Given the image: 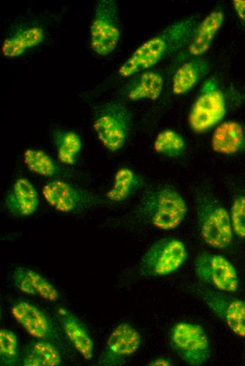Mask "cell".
<instances>
[{"label":"cell","instance_id":"cell-25","mask_svg":"<svg viewBox=\"0 0 245 366\" xmlns=\"http://www.w3.org/2000/svg\"><path fill=\"white\" fill-rule=\"evenodd\" d=\"M153 150L158 154L166 157L175 158L182 155L186 149V141L177 132L165 129L156 137Z\"/></svg>","mask_w":245,"mask_h":366},{"label":"cell","instance_id":"cell-11","mask_svg":"<svg viewBox=\"0 0 245 366\" xmlns=\"http://www.w3.org/2000/svg\"><path fill=\"white\" fill-rule=\"evenodd\" d=\"M141 336L131 324L122 322L110 334L100 355L99 366H119L134 354L140 347Z\"/></svg>","mask_w":245,"mask_h":366},{"label":"cell","instance_id":"cell-4","mask_svg":"<svg viewBox=\"0 0 245 366\" xmlns=\"http://www.w3.org/2000/svg\"><path fill=\"white\" fill-rule=\"evenodd\" d=\"M131 120L127 106L120 101H112L96 110L93 128L101 144L115 152L124 146L130 132Z\"/></svg>","mask_w":245,"mask_h":366},{"label":"cell","instance_id":"cell-12","mask_svg":"<svg viewBox=\"0 0 245 366\" xmlns=\"http://www.w3.org/2000/svg\"><path fill=\"white\" fill-rule=\"evenodd\" d=\"M225 20L221 7L218 6L205 16L198 25L188 44L174 57L172 65H181L194 58H200L211 48Z\"/></svg>","mask_w":245,"mask_h":366},{"label":"cell","instance_id":"cell-10","mask_svg":"<svg viewBox=\"0 0 245 366\" xmlns=\"http://www.w3.org/2000/svg\"><path fill=\"white\" fill-rule=\"evenodd\" d=\"M195 272L204 283L223 292H235L239 286L237 270L222 255L203 253L195 260Z\"/></svg>","mask_w":245,"mask_h":366},{"label":"cell","instance_id":"cell-24","mask_svg":"<svg viewBox=\"0 0 245 366\" xmlns=\"http://www.w3.org/2000/svg\"><path fill=\"white\" fill-rule=\"evenodd\" d=\"M23 158L27 168L37 175L53 177L61 172L58 164L43 150L34 148L27 149L23 152Z\"/></svg>","mask_w":245,"mask_h":366},{"label":"cell","instance_id":"cell-5","mask_svg":"<svg viewBox=\"0 0 245 366\" xmlns=\"http://www.w3.org/2000/svg\"><path fill=\"white\" fill-rule=\"evenodd\" d=\"M227 112L224 94L213 77L203 83L191 105L188 124L195 133H203L222 122Z\"/></svg>","mask_w":245,"mask_h":366},{"label":"cell","instance_id":"cell-27","mask_svg":"<svg viewBox=\"0 0 245 366\" xmlns=\"http://www.w3.org/2000/svg\"><path fill=\"white\" fill-rule=\"evenodd\" d=\"M26 271L37 295L50 302L58 300L59 293L49 281L34 270L26 268Z\"/></svg>","mask_w":245,"mask_h":366},{"label":"cell","instance_id":"cell-31","mask_svg":"<svg viewBox=\"0 0 245 366\" xmlns=\"http://www.w3.org/2000/svg\"><path fill=\"white\" fill-rule=\"evenodd\" d=\"M171 362L169 360L164 358H158L152 360L149 365L152 366H168L170 365Z\"/></svg>","mask_w":245,"mask_h":366},{"label":"cell","instance_id":"cell-15","mask_svg":"<svg viewBox=\"0 0 245 366\" xmlns=\"http://www.w3.org/2000/svg\"><path fill=\"white\" fill-rule=\"evenodd\" d=\"M39 206L37 191L32 182L25 177H19L13 182L4 199L6 210L18 217L32 215Z\"/></svg>","mask_w":245,"mask_h":366},{"label":"cell","instance_id":"cell-6","mask_svg":"<svg viewBox=\"0 0 245 366\" xmlns=\"http://www.w3.org/2000/svg\"><path fill=\"white\" fill-rule=\"evenodd\" d=\"M121 37L118 9L113 0H99L89 27L92 49L100 56L111 53Z\"/></svg>","mask_w":245,"mask_h":366},{"label":"cell","instance_id":"cell-29","mask_svg":"<svg viewBox=\"0 0 245 366\" xmlns=\"http://www.w3.org/2000/svg\"><path fill=\"white\" fill-rule=\"evenodd\" d=\"M12 279L15 286L23 294L30 296L37 295L27 275L26 267H17L13 272Z\"/></svg>","mask_w":245,"mask_h":366},{"label":"cell","instance_id":"cell-19","mask_svg":"<svg viewBox=\"0 0 245 366\" xmlns=\"http://www.w3.org/2000/svg\"><path fill=\"white\" fill-rule=\"evenodd\" d=\"M44 38L45 32L42 27L33 25L21 28L3 41L1 52L4 57L17 58L30 49L39 46Z\"/></svg>","mask_w":245,"mask_h":366},{"label":"cell","instance_id":"cell-22","mask_svg":"<svg viewBox=\"0 0 245 366\" xmlns=\"http://www.w3.org/2000/svg\"><path fill=\"white\" fill-rule=\"evenodd\" d=\"M58 161L65 165H73L82 151V142L74 131L58 130L53 134Z\"/></svg>","mask_w":245,"mask_h":366},{"label":"cell","instance_id":"cell-7","mask_svg":"<svg viewBox=\"0 0 245 366\" xmlns=\"http://www.w3.org/2000/svg\"><path fill=\"white\" fill-rule=\"evenodd\" d=\"M187 256L184 244L172 236L163 238L154 243L142 257L139 266L142 275L161 277L177 270Z\"/></svg>","mask_w":245,"mask_h":366},{"label":"cell","instance_id":"cell-30","mask_svg":"<svg viewBox=\"0 0 245 366\" xmlns=\"http://www.w3.org/2000/svg\"><path fill=\"white\" fill-rule=\"evenodd\" d=\"M232 2L237 15L245 27V0H233Z\"/></svg>","mask_w":245,"mask_h":366},{"label":"cell","instance_id":"cell-16","mask_svg":"<svg viewBox=\"0 0 245 366\" xmlns=\"http://www.w3.org/2000/svg\"><path fill=\"white\" fill-rule=\"evenodd\" d=\"M212 150L222 155L245 151V128L237 121L225 120L215 128L211 139Z\"/></svg>","mask_w":245,"mask_h":366},{"label":"cell","instance_id":"cell-8","mask_svg":"<svg viewBox=\"0 0 245 366\" xmlns=\"http://www.w3.org/2000/svg\"><path fill=\"white\" fill-rule=\"evenodd\" d=\"M170 341L176 354L189 365H201L210 356L208 336L196 324L177 322L170 330Z\"/></svg>","mask_w":245,"mask_h":366},{"label":"cell","instance_id":"cell-9","mask_svg":"<svg viewBox=\"0 0 245 366\" xmlns=\"http://www.w3.org/2000/svg\"><path fill=\"white\" fill-rule=\"evenodd\" d=\"M46 202L63 213H76L99 203L100 199L93 193L63 179H54L42 189Z\"/></svg>","mask_w":245,"mask_h":366},{"label":"cell","instance_id":"cell-13","mask_svg":"<svg viewBox=\"0 0 245 366\" xmlns=\"http://www.w3.org/2000/svg\"><path fill=\"white\" fill-rule=\"evenodd\" d=\"M197 291L209 308L237 336L245 337V301L229 297L206 287Z\"/></svg>","mask_w":245,"mask_h":366},{"label":"cell","instance_id":"cell-14","mask_svg":"<svg viewBox=\"0 0 245 366\" xmlns=\"http://www.w3.org/2000/svg\"><path fill=\"white\" fill-rule=\"evenodd\" d=\"M11 315L34 339L47 340L53 343L60 341L49 317L35 305L24 300L17 301L11 307Z\"/></svg>","mask_w":245,"mask_h":366},{"label":"cell","instance_id":"cell-17","mask_svg":"<svg viewBox=\"0 0 245 366\" xmlns=\"http://www.w3.org/2000/svg\"><path fill=\"white\" fill-rule=\"evenodd\" d=\"M56 317L75 349L87 360L94 355V342L87 328L71 312L58 308Z\"/></svg>","mask_w":245,"mask_h":366},{"label":"cell","instance_id":"cell-3","mask_svg":"<svg viewBox=\"0 0 245 366\" xmlns=\"http://www.w3.org/2000/svg\"><path fill=\"white\" fill-rule=\"evenodd\" d=\"M195 209L199 232L204 242L215 249L229 247L234 232L227 209L208 192L196 195Z\"/></svg>","mask_w":245,"mask_h":366},{"label":"cell","instance_id":"cell-28","mask_svg":"<svg viewBox=\"0 0 245 366\" xmlns=\"http://www.w3.org/2000/svg\"><path fill=\"white\" fill-rule=\"evenodd\" d=\"M230 215L234 234L239 238L245 239V194L234 198Z\"/></svg>","mask_w":245,"mask_h":366},{"label":"cell","instance_id":"cell-20","mask_svg":"<svg viewBox=\"0 0 245 366\" xmlns=\"http://www.w3.org/2000/svg\"><path fill=\"white\" fill-rule=\"evenodd\" d=\"M163 76L157 71L149 70L137 75L127 91L129 100L142 99L154 101L161 96L163 89Z\"/></svg>","mask_w":245,"mask_h":366},{"label":"cell","instance_id":"cell-26","mask_svg":"<svg viewBox=\"0 0 245 366\" xmlns=\"http://www.w3.org/2000/svg\"><path fill=\"white\" fill-rule=\"evenodd\" d=\"M18 362V343L16 334L10 329H0V363L4 366L15 365Z\"/></svg>","mask_w":245,"mask_h":366},{"label":"cell","instance_id":"cell-1","mask_svg":"<svg viewBox=\"0 0 245 366\" xmlns=\"http://www.w3.org/2000/svg\"><path fill=\"white\" fill-rule=\"evenodd\" d=\"M200 19L201 15L194 14L168 25L138 46L120 65L118 74L122 77L137 75L182 51L191 40Z\"/></svg>","mask_w":245,"mask_h":366},{"label":"cell","instance_id":"cell-21","mask_svg":"<svg viewBox=\"0 0 245 366\" xmlns=\"http://www.w3.org/2000/svg\"><path fill=\"white\" fill-rule=\"evenodd\" d=\"M61 356L56 346L47 340L37 339L30 343L22 358L24 366H58Z\"/></svg>","mask_w":245,"mask_h":366},{"label":"cell","instance_id":"cell-23","mask_svg":"<svg viewBox=\"0 0 245 366\" xmlns=\"http://www.w3.org/2000/svg\"><path fill=\"white\" fill-rule=\"evenodd\" d=\"M140 180L130 168L122 167L116 170L106 198L113 202H120L127 198L139 187Z\"/></svg>","mask_w":245,"mask_h":366},{"label":"cell","instance_id":"cell-18","mask_svg":"<svg viewBox=\"0 0 245 366\" xmlns=\"http://www.w3.org/2000/svg\"><path fill=\"white\" fill-rule=\"evenodd\" d=\"M209 69V63L201 57L184 62L173 74L172 93L177 96L187 94L208 73Z\"/></svg>","mask_w":245,"mask_h":366},{"label":"cell","instance_id":"cell-2","mask_svg":"<svg viewBox=\"0 0 245 366\" xmlns=\"http://www.w3.org/2000/svg\"><path fill=\"white\" fill-rule=\"evenodd\" d=\"M138 212L153 227L169 231L180 225L187 215V206L175 189L160 186L144 194Z\"/></svg>","mask_w":245,"mask_h":366}]
</instances>
